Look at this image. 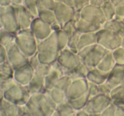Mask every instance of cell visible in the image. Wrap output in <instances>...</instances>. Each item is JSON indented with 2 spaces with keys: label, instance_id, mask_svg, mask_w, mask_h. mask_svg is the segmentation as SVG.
<instances>
[{
  "label": "cell",
  "instance_id": "bcb514c9",
  "mask_svg": "<svg viewBox=\"0 0 124 116\" xmlns=\"http://www.w3.org/2000/svg\"><path fill=\"white\" fill-rule=\"evenodd\" d=\"M29 63L35 69H36V67H37L38 66H39V64L41 63L39 59L38 52L36 53H35L34 55H31V57H29Z\"/></svg>",
  "mask_w": 124,
  "mask_h": 116
},
{
  "label": "cell",
  "instance_id": "cb8c5ba5",
  "mask_svg": "<svg viewBox=\"0 0 124 116\" xmlns=\"http://www.w3.org/2000/svg\"><path fill=\"white\" fill-rule=\"evenodd\" d=\"M16 34L10 32L3 28H0V44L8 50L11 46L15 44Z\"/></svg>",
  "mask_w": 124,
  "mask_h": 116
},
{
  "label": "cell",
  "instance_id": "603a6c76",
  "mask_svg": "<svg viewBox=\"0 0 124 116\" xmlns=\"http://www.w3.org/2000/svg\"><path fill=\"white\" fill-rule=\"evenodd\" d=\"M76 111L70 104L69 100L65 99L57 105L56 110L54 111L53 116H76Z\"/></svg>",
  "mask_w": 124,
  "mask_h": 116
},
{
  "label": "cell",
  "instance_id": "e7e4bbea",
  "mask_svg": "<svg viewBox=\"0 0 124 116\" xmlns=\"http://www.w3.org/2000/svg\"><path fill=\"white\" fill-rule=\"evenodd\" d=\"M1 6H0V9H1ZM2 28V25H1V21H0V28Z\"/></svg>",
  "mask_w": 124,
  "mask_h": 116
},
{
  "label": "cell",
  "instance_id": "f1b7e54d",
  "mask_svg": "<svg viewBox=\"0 0 124 116\" xmlns=\"http://www.w3.org/2000/svg\"><path fill=\"white\" fill-rule=\"evenodd\" d=\"M14 69L7 61L0 63V84L13 78Z\"/></svg>",
  "mask_w": 124,
  "mask_h": 116
},
{
  "label": "cell",
  "instance_id": "f907efd6",
  "mask_svg": "<svg viewBox=\"0 0 124 116\" xmlns=\"http://www.w3.org/2000/svg\"><path fill=\"white\" fill-rule=\"evenodd\" d=\"M115 116H124V106H116Z\"/></svg>",
  "mask_w": 124,
  "mask_h": 116
},
{
  "label": "cell",
  "instance_id": "74e56055",
  "mask_svg": "<svg viewBox=\"0 0 124 116\" xmlns=\"http://www.w3.org/2000/svg\"><path fill=\"white\" fill-rule=\"evenodd\" d=\"M111 52L116 64L124 65V48L120 46Z\"/></svg>",
  "mask_w": 124,
  "mask_h": 116
},
{
  "label": "cell",
  "instance_id": "7c38bea8",
  "mask_svg": "<svg viewBox=\"0 0 124 116\" xmlns=\"http://www.w3.org/2000/svg\"><path fill=\"white\" fill-rule=\"evenodd\" d=\"M88 81L87 79H79L73 81L66 91L67 99H74L88 92Z\"/></svg>",
  "mask_w": 124,
  "mask_h": 116
},
{
  "label": "cell",
  "instance_id": "d6986e66",
  "mask_svg": "<svg viewBox=\"0 0 124 116\" xmlns=\"http://www.w3.org/2000/svg\"><path fill=\"white\" fill-rule=\"evenodd\" d=\"M75 26L77 31L80 33L96 32L102 27V25L99 23L90 22L82 18L75 23Z\"/></svg>",
  "mask_w": 124,
  "mask_h": 116
},
{
  "label": "cell",
  "instance_id": "9a60e30c",
  "mask_svg": "<svg viewBox=\"0 0 124 116\" xmlns=\"http://www.w3.org/2000/svg\"><path fill=\"white\" fill-rule=\"evenodd\" d=\"M75 12L74 8L71 6L65 4L62 2H56L54 12L56 20L62 26L64 24L72 20L73 16Z\"/></svg>",
  "mask_w": 124,
  "mask_h": 116
},
{
  "label": "cell",
  "instance_id": "ab89813d",
  "mask_svg": "<svg viewBox=\"0 0 124 116\" xmlns=\"http://www.w3.org/2000/svg\"><path fill=\"white\" fill-rule=\"evenodd\" d=\"M52 69V64L46 63H40L39 66L35 69V72L42 77H46L50 73Z\"/></svg>",
  "mask_w": 124,
  "mask_h": 116
},
{
  "label": "cell",
  "instance_id": "f35d334b",
  "mask_svg": "<svg viewBox=\"0 0 124 116\" xmlns=\"http://www.w3.org/2000/svg\"><path fill=\"white\" fill-rule=\"evenodd\" d=\"M56 1L55 0H37L38 10L50 9L54 10Z\"/></svg>",
  "mask_w": 124,
  "mask_h": 116
},
{
  "label": "cell",
  "instance_id": "f6af8a7d",
  "mask_svg": "<svg viewBox=\"0 0 124 116\" xmlns=\"http://www.w3.org/2000/svg\"><path fill=\"white\" fill-rule=\"evenodd\" d=\"M115 19L120 20H124V5L119 3L116 6V15Z\"/></svg>",
  "mask_w": 124,
  "mask_h": 116
},
{
  "label": "cell",
  "instance_id": "83f0119b",
  "mask_svg": "<svg viewBox=\"0 0 124 116\" xmlns=\"http://www.w3.org/2000/svg\"><path fill=\"white\" fill-rule=\"evenodd\" d=\"M116 64V62L113 56L112 52L109 51L101 61L97 67L104 72H110Z\"/></svg>",
  "mask_w": 124,
  "mask_h": 116
},
{
  "label": "cell",
  "instance_id": "7402d4cb",
  "mask_svg": "<svg viewBox=\"0 0 124 116\" xmlns=\"http://www.w3.org/2000/svg\"><path fill=\"white\" fill-rule=\"evenodd\" d=\"M90 69V68L88 66L82 62L73 69L67 71L65 74L68 75L72 81L79 79H85L87 78Z\"/></svg>",
  "mask_w": 124,
  "mask_h": 116
},
{
  "label": "cell",
  "instance_id": "d590c367",
  "mask_svg": "<svg viewBox=\"0 0 124 116\" xmlns=\"http://www.w3.org/2000/svg\"><path fill=\"white\" fill-rule=\"evenodd\" d=\"M72 81V79H71V78L68 75L64 74V75L62 76L59 78L55 87L58 88V89H61L63 91L66 92L70 85H71Z\"/></svg>",
  "mask_w": 124,
  "mask_h": 116
},
{
  "label": "cell",
  "instance_id": "3957f363",
  "mask_svg": "<svg viewBox=\"0 0 124 116\" xmlns=\"http://www.w3.org/2000/svg\"><path fill=\"white\" fill-rule=\"evenodd\" d=\"M15 44L28 57L37 52L38 42L30 28L19 30L16 32Z\"/></svg>",
  "mask_w": 124,
  "mask_h": 116
},
{
  "label": "cell",
  "instance_id": "be15d7a7",
  "mask_svg": "<svg viewBox=\"0 0 124 116\" xmlns=\"http://www.w3.org/2000/svg\"><path fill=\"white\" fill-rule=\"evenodd\" d=\"M120 3L124 5V0H120Z\"/></svg>",
  "mask_w": 124,
  "mask_h": 116
},
{
  "label": "cell",
  "instance_id": "680465c9",
  "mask_svg": "<svg viewBox=\"0 0 124 116\" xmlns=\"http://www.w3.org/2000/svg\"><path fill=\"white\" fill-rule=\"evenodd\" d=\"M10 1L12 6L23 4V2H24V0H10Z\"/></svg>",
  "mask_w": 124,
  "mask_h": 116
},
{
  "label": "cell",
  "instance_id": "003e7915",
  "mask_svg": "<svg viewBox=\"0 0 124 116\" xmlns=\"http://www.w3.org/2000/svg\"><path fill=\"white\" fill-rule=\"evenodd\" d=\"M122 85H124V81H123V83H122Z\"/></svg>",
  "mask_w": 124,
  "mask_h": 116
},
{
  "label": "cell",
  "instance_id": "5bb4252c",
  "mask_svg": "<svg viewBox=\"0 0 124 116\" xmlns=\"http://www.w3.org/2000/svg\"><path fill=\"white\" fill-rule=\"evenodd\" d=\"M52 69L47 75L44 77L46 90H50L56 85L59 78L65 74V71L58 62L52 64Z\"/></svg>",
  "mask_w": 124,
  "mask_h": 116
},
{
  "label": "cell",
  "instance_id": "681fc988",
  "mask_svg": "<svg viewBox=\"0 0 124 116\" xmlns=\"http://www.w3.org/2000/svg\"><path fill=\"white\" fill-rule=\"evenodd\" d=\"M7 50L4 46L0 44V63L7 61Z\"/></svg>",
  "mask_w": 124,
  "mask_h": 116
},
{
  "label": "cell",
  "instance_id": "ee69618b",
  "mask_svg": "<svg viewBox=\"0 0 124 116\" xmlns=\"http://www.w3.org/2000/svg\"><path fill=\"white\" fill-rule=\"evenodd\" d=\"M116 110V105L111 102L102 113V116H114Z\"/></svg>",
  "mask_w": 124,
  "mask_h": 116
},
{
  "label": "cell",
  "instance_id": "8d00e7d4",
  "mask_svg": "<svg viewBox=\"0 0 124 116\" xmlns=\"http://www.w3.org/2000/svg\"><path fill=\"white\" fill-rule=\"evenodd\" d=\"M81 34L78 31H76L74 34L70 37V39H69V44H68L67 48L71 49L73 51L75 52H78V45L79 40V37L81 36Z\"/></svg>",
  "mask_w": 124,
  "mask_h": 116
},
{
  "label": "cell",
  "instance_id": "ba28073f",
  "mask_svg": "<svg viewBox=\"0 0 124 116\" xmlns=\"http://www.w3.org/2000/svg\"><path fill=\"white\" fill-rule=\"evenodd\" d=\"M57 61L63 67L65 73L67 71L73 69L82 63V60L78 54L71 51L69 48L61 51Z\"/></svg>",
  "mask_w": 124,
  "mask_h": 116
},
{
  "label": "cell",
  "instance_id": "f5cc1de1",
  "mask_svg": "<svg viewBox=\"0 0 124 116\" xmlns=\"http://www.w3.org/2000/svg\"><path fill=\"white\" fill-rule=\"evenodd\" d=\"M107 0H89L90 4L98 7H101L102 5Z\"/></svg>",
  "mask_w": 124,
  "mask_h": 116
},
{
  "label": "cell",
  "instance_id": "7dc6e473",
  "mask_svg": "<svg viewBox=\"0 0 124 116\" xmlns=\"http://www.w3.org/2000/svg\"><path fill=\"white\" fill-rule=\"evenodd\" d=\"M16 82L15 81V80L14 79V78H11V79H8V80H6L5 81L2 82L0 84V87H1V89H2L4 91L5 90H7L8 89H9L10 87H12V85H14L15 84H16Z\"/></svg>",
  "mask_w": 124,
  "mask_h": 116
},
{
  "label": "cell",
  "instance_id": "484cf974",
  "mask_svg": "<svg viewBox=\"0 0 124 116\" xmlns=\"http://www.w3.org/2000/svg\"><path fill=\"white\" fill-rule=\"evenodd\" d=\"M110 96L114 104L116 106H124V85L121 84L113 89Z\"/></svg>",
  "mask_w": 124,
  "mask_h": 116
},
{
  "label": "cell",
  "instance_id": "9c48e42d",
  "mask_svg": "<svg viewBox=\"0 0 124 116\" xmlns=\"http://www.w3.org/2000/svg\"><path fill=\"white\" fill-rule=\"evenodd\" d=\"M30 29L38 42L47 38L53 32L50 24L44 21L38 16L33 19Z\"/></svg>",
  "mask_w": 124,
  "mask_h": 116
},
{
  "label": "cell",
  "instance_id": "ffe728a7",
  "mask_svg": "<svg viewBox=\"0 0 124 116\" xmlns=\"http://www.w3.org/2000/svg\"><path fill=\"white\" fill-rule=\"evenodd\" d=\"M27 87L31 95L43 93L46 90L44 77L35 72Z\"/></svg>",
  "mask_w": 124,
  "mask_h": 116
},
{
  "label": "cell",
  "instance_id": "8992f818",
  "mask_svg": "<svg viewBox=\"0 0 124 116\" xmlns=\"http://www.w3.org/2000/svg\"><path fill=\"white\" fill-rule=\"evenodd\" d=\"M112 102L110 95L100 93L90 97L84 109L89 116H102L103 111Z\"/></svg>",
  "mask_w": 124,
  "mask_h": 116
},
{
  "label": "cell",
  "instance_id": "94428289",
  "mask_svg": "<svg viewBox=\"0 0 124 116\" xmlns=\"http://www.w3.org/2000/svg\"><path fill=\"white\" fill-rule=\"evenodd\" d=\"M109 1H111V2H113L115 6H116V5L119 4L120 3V0H109Z\"/></svg>",
  "mask_w": 124,
  "mask_h": 116
},
{
  "label": "cell",
  "instance_id": "ac0fdd59",
  "mask_svg": "<svg viewBox=\"0 0 124 116\" xmlns=\"http://www.w3.org/2000/svg\"><path fill=\"white\" fill-rule=\"evenodd\" d=\"M0 116H22V105H18L3 98L0 102Z\"/></svg>",
  "mask_w": 124,
  "mask_h": 116
},
{
  "label": "cell",
  "instance_id": "9f6ffc18",
  "mask_svg": "<svg viewBox=\"0 0 124 116\" xmlns=\"http://www.w3.org/2000/svg\"><path fill=\"white\" fill-rule=\"evenodd\" d=\"M57 2H62L65 4L73 7V0H55Z\"/></svg>",
  "mask_w": 124,
  "mask_h": 116
},
{
  "label": "cell",
  "instance_id": "6f0895ef",
  "mask_svg": "<svg viewBox=\"0 0 124 116\" xmlns=\"http://www.w3.org/2000/svg\"><path fill=\"white\" fill-rule=\"evenodd\" d=\"M12 5L10 0H0V6L1 7H5Z\"/></svg>",
  "mask_w": 124,
  "mask_h": 116
},
{
  "label": "cell",
  "instance_id": "5b68a950",
  "mask_svg": "<svg viewBox=\"0 0 124 116\" xmlns=\"http://www.w3.org/2000/svg\"><path fill=\"white\" fill-rule=\"evenodd\" d=\"M31 96L27 85L16 83L4 91V98L18 105H24Z\"/></svg>",
  "mask_w": 124,
  "mask_h": 116
},
{
  "label": "cell",
  "instance_id": "6da1fadb",
  "mask_svg": "<svg viewBox=\"0 0 124 116\" xmlns=\"http://www.w3.org/2000/svg\"><path fill=\"white\" fill-rule=\"evenodd\" d=\"M37 52L41 63L52 64L58 60L60 51L58 47L55 31L47 38L38 42Z\"/></svg>",
  "mask_w": 124,
  "mask_h": 116
},
{
  "label": "cell",
  "instance_id": "836d02e7",
  "mask_svg": "<svg viewBox=\"0 0 124 116\" xmlns=\"http://www.w3.org/2000/svg\"><path fill=\"white\" fill-rule=\"evenodd\" d=\"M48 91L52 99L57 104L63 102L65 99H67L66 92L63 91L61 89H58V88L54 87V88L51 89L50 90H48Z\"/></svg>",
  "mask_w": 124,
  "mask_h": 116
},
{
  "label": "cell",
  "instance_id": "6125c7cd",
  "mask_svg": "<svg viewBox=\"0 0 124 116\" xmlns=\"http://www.w3.org/2000/svg\"><path fill=\"white\" fill-rule=\"evenodd\" d=\"M121 46L122 48H124V36L122 37V43H121Z\"/></svg>",
  "mask_w": 124,
  "mask_h": 116
},
{
  "label": "cell",
  "instance_id": "1f68e13d",
  "mask_svg": "<svg viewBox=\"0 0 124 116\" xmlns=\"http://www.w3.org/2000/svg\"><path fill=\"white\" fill-rule=\"evenodd\" d=\"M56 33L58 47L61 51L65 48H67L69 39H70V36L62 29L58 31H56Z\"/></svg>",
  "mask_w": 124,
  "mask_h": 116
},
{
  "label": "cell",
  "instance_id": "e0dca14e",
  "mask_svg": "<svg viewBox=\"0 0 124 116\" xmlns=\"http://www.w3.org/2000/svg\"><path fill=\"white\" fill-rule=\"evenodd\" d=\"M124 79V65L116 64L109 73L106 83L111 89L122 84Z\"/></svg>",
  "mask_w": 124,
  "mask_h": 116
},
{
  "label": "cell",
  "instance_id": "b9f144b4",
  "mask_svg": "<svg viewBox=\"0 0 124 116\" xmlns=\"http://www.w3.org/2000/svg\"><path fill=\"white\" fill-rule=\"evenodd\" d=\"M88 93L89 94L90 97H92L93 96H96V95L100 94L101 92L100 90H99V85L95 84V83L88 81Z\"/></svg>",
  "mask_w": 124,
  "mask_h": 116
},
{
  "label": "cell",
  "instance_id": "52a82bcc",
  "mask_svg": "<svg viewBox=\"0 0 124 116\" xmlns=\"http://www.w3.org/2000/svg\"><path fill=\"white\" fill-rule=\"evenodd\" d=\"M0 21L2 28L10 32L16 33L19 30L14 7L12 5L1 7Z\"/></svg>",
  "mask_w": 124,
  "mask_h": 116
},
{
  "label": "cell",
  "instance_id": "db71d44e",
  "mask_svg": "<svg viewBox=\"0 0 124 116\" xmlns=\"http://www.w3.org/2000/svg\"><path fill=\"white\" fill-rule=\"evenodd\" d=\"M81 18V12L80 11H76L75 10V13H74L73 16L72 18V21L74 22L75 23H76V22L78 21Z\"/></svg>",
  "mask_w": 124,
  "mask_h": 116
},
{
  "label": "cell",
  "instance_id": "2e32d148",
  "mask_svg": "<svg viewBox=\"0 0 124 116\" xmlns=\"http://www.w3.org/2000/svg\"><path fill=\"white\" fill-rule=\"evenodd\" d=\"M19 30L30 28L33 18L23 4L13 6Z\"/></svg>",
  "mask_w": 124,
  "mask_h": 116
},
{
  "label": "cell",
  "instance_id": "4fadbf2b",
  "mask_svg": "<svg viewBox=\"0 0 124 116\" xmlns=\"http://www.w3.org/2000/svg\"><path fill=\"white\" fill-rule=\"evenodd\" d=\"M35 73V69L29 63L14 70L13 78L18 84L27 86Z\"/></svg>",
  "mask_w": 124,
  "mask_h": 116
},
{
  "label": "cell",
  "instance_id": "e575fe53",
  "mask_svg": "<svg viewBox=\"0 0 124 116\" xmlns=\"http://www.w3.org/2000/svg\"><path fill=\"white\" fill-rule=\"evenodd\" d=\"M23 5L27 8L33 19L38 16L37 0H24Z\"/></svg>",
  "mask_w": 124,
  "mask_h": 116
},
{
  "label": "cell",
  "instance_id": "277c9868",
  "mask_svg": "<svg viewBox=\"0 0 124 116\" xmlns=\"http://www.w3.org/2000/svg\"><path fill=\"white\" fill-rule=\"evenodd\" d=\"M97 43L109 51L121 46L122 37L116 32L102 27L96 32Z\"/></svg>",
  "mask_w": 124,
  "mask_h": 116
},
{
  "label": "cell",
  "instance_id": "816d5d0a",
  "mask_svg": "<svg viewBox=\"0 0 124 116\" xmlns=\"http://www.w3.org/2000/svg\"><path fill=\"white\" fill-rule=\"evenodd\" d=\"M51 26H52V30H53V31L56 32V31H59V30H61L62 26L61 24L58 20H56V21H55L54 23H53V24L51 25Z\"/></svg>",
  "mask_w": 124,
  "mask_h": 116
},
{
  "label": "cell",
  "instance_id": "7bdbcfd3",
  "mask_svg": "<svg viewBox=\"0 0 124 116\" xmlns=\"http://www.w3.org/2000/svg\"><path fill=\"white\" fill-rule=\"evenodd\" d=\"M88 4H90L89 0H73V8L76 11L81 12Z\"/></svg>",
  "mask_w": 124,
  "mask_h": 116
},
{
  "label": "cell",
  "instance_id": "c3c4849f",
  "mask_svg": "<svg viewBox=\"0 0 124 116\" xmlns=\"http://www.w3.org/2000/svg\"><path fill=\"white\" fill-rule=\"evenodd\" d=\"M99 87L101 93L106 94V95H110V92H111V90H112L110 87V86L108 85L106 82L103 83V84L99 85Z\"/></svg>",
  "mask_w": 124,
  "mask_h": 116
},
{
  "label": "cell",
  "instance_id": "8fae6325",
  "mask_svg": "<svg viewBox=\"0 0 124 116\" xmlns=\"http://www.w3.org/2000/svg\"><path fill=\"white\" fill-rule=\"evenodd\" d=\"M7 61L12 66L13 69L15 70L29 63V57L15 44L7 50Z\"/></svg>",
  "mask_w": 124,
  "mask_h": 116
},
{
  "label": "cell",
  "instance_id": "11a10c76",
  "mask_svg": "<svg viewBox=\"0 0 124 116\" xmlns=\"http://www.w3.org/2000/svg\"><path fill=\"white\" fill-rule=\"evenodd\" d=\"M89 116V114L87 112V111L84 109V108H82V109L76 111V116Z\"/></svg>",
  "mask_w": 124,
  "mask_h": 116
},
{
  "label": "cell",
  "instance_id": "4dcf8cb0",
  "mask_svg": "<svg viewBox=\"0 0 124 116\" xmlns=\"http://www.w3.org/2000/svg\"><path fill=\"white\" fill-rule=\"evenodd\" d=\"M89 99V94L87 92L85 95H82V96H80L79 97H77V98L74 99L68 100H69V102L71 105V106L73 107L74 109L76 111H78L81 109H82V108H84L85 107Z\"/></svg>",
  "mask_w": 124,
  "mask_h": 116
},
{
  "label": "cell",
  "instance_id": "d6a6232c",
  "mask_svg": "<svg viewBox=\"0 0 124 116\" xmlns=\"http://www.w3.org/2000/svg\"><path fill=\"white\" fill-rule=\"evenodd\" d=\"M38 17L50 25L57 20L54 10L50 9L38 10Z\"/></svg>",
  "mask_w": 124,
  "mask_h": 116
},
{
  "label": "cell",
  "instance_id": "44dd1931",
  "mask_svg": "<svg viewBox=\"0 0 124 116\" xmlns=\"http://www.w3.org/2000/svg\"><path fill=\"white\" fill-rule=\"evenodd\" d=\"M109 73L101 71L97 67H93L90 69L86 79L88 81L100 85L107 81Z\"/></svg>",
  "mask_w": 124,
  "mask_h": 116
},
{
  "label": "cell",
  "instance_id": "d4e9b609",
  "mask_svg": "<svg viewBox=\"0 0 124 116\" xmlns=\"http://www.w3.org/2000/svg\"><path fill=\"white\" fill-rule=\"evenodd\" d=\"M97 43V38L96 32L81 33L79 37L78 50V51L85 47Z\"/></svg>",
  "mask_w": 124,
  "mask_h": 116
},
{
  "label": "cell",
  "instance_id": "91938a15",
  "mask_svg": "<svg viewBox=\"0 0 124 116\" xmlns=\"http://www.w3.org/2000/svg\"><path fill=\"white\" fill-rule=\"evenodd\" d=\"M4 98V91L0 87V102L2 101V99Z\"/></svg>",
  "mask_w": 124,
  "mask_h": 116
},
{
  "label": "cell",
  "instance_id": "03108f58",
  "mask_svg": "<svg viewBox=\"0 0 124 116\" xmlns=\"http://www.w3.org/2000/svg\"><path fill=\"white\" fill-rule=\"evenodd\" d=\"M123 27H124V20H123Z\"/></svg>",
  "mask_w": 124,
  "mask_h": 116
},
{
  "label": "cell",
  "instance_id": "f546056e",
  "mask_svg": "<svg viewBox=\"0 0 124 116\" xmlns=\"http://www.w3.org/2000/svg\"><path fill=\"white\" fill-rule=\"evenodd\" d=\"M101 8L104 13L106 20L114 19L116 15V6L109 0H107L101 6Z\"/></svg>",
  "mask_w": 124,
  "mask_h": 116
},
{
  "label": "cell",
  "instance_id": "4316f807",
  "mask_svg": "<svg viewBox=\"0 0 124 116\" xmlns=\"http://www.w3.org/2000/svg\"><path fill=\"white\" fill-rule=\"evenodd\" d=\"M102 28L117 32L122 37L124 36L123 20H118L115 18L111 20H107L102 25Z\"/></svg>",
  "mask_w": 124,
  "mask_h": 116
},
{
  "label": "cell",
  "instance_id": "30bf717a",
  "mask_svg": "<svg viewBox=\"0 0 124 116\" xmlns=\"http://www.w3.org/2000/svg\"><path fill=\"white\" fill-rule=\"evenodd\" d=\"M82 19L90 22L99 23L103 25L106 21L101 7L98 6L88 4L81 11Z\"/></svg>",
  "mask_w": 124,
  "mask_h": 116
},
{
  "label": "cell",
  "instance_id": "7a4b0ae2",
  "mask_svg": "<svg viewBox=\"0 0 124 116\" xmlns=\"http://www.w3.org/2000/svg\"><path fill=\"white\" fill-rule=\"evenodd\" d=\"M108 52L109 51L100 45L96 43L85 47L79 51L78 54L81 58L82 62L92 69L97 67Z\"/></svg>",
  "mask_w": 124,
  "mask_h": 116
},
{
  "label": "cell",
  "instance_id": "60d3db41",
  "mask_svg": "<svg viewBox=\"0 0 124 116\" xmlns=\"http://www.w3.org/2000/svg\"><path fill=\"white\" fill-rule=\"evenodd\" d=\"M62 29L66 33H67L70 37L72 36L73 34H74L77 31L76 26H75V23L73 22L72 20H70V21L64 24L62 26Z\"/></svg>",
  "mask_w": 124,
  "mask_h": 116
}]
</instances>
